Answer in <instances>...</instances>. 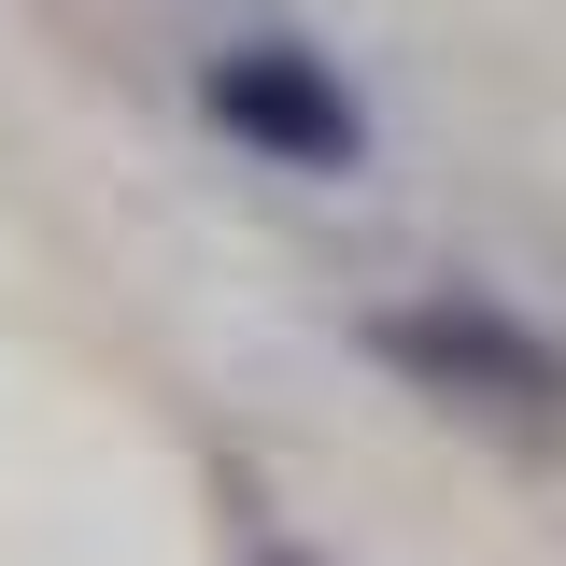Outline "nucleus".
I'll list each match as a JSON object with an SVG mask.
<instances>
[{"instance_id":"1","label":"nucleus","mask_w":566,"mask_h":566,"mask_svg":"<svg viewBox=\"0 0 566 566\" xmlns=\"http://www.w3.org/2000/svg\"><path fill=\"white\" fill-rule=\"evenodd\" d=\"M354 340L382 354L411 397H439V411L566 424V340H553V326H524V312L482 297V283H424V297H397V312H368Z\"/></svg>"},{"instance_id":"2","label":"nucleus","mask_w":566,"mask_h":566,"mask_svg":"<svg viewBox=\"0 0 566 566\" xmlns=\"http://www.w3.org/2000/svg\"><path fill=\"white\" fill-rule=\"evenodd\" d=\"M199 99H212V128L227 142H255L270 170H312V185H340L354 156H368V114H354V85L312 43H227V57L199 71Z\"/></svg>"},{"instance_id":"3","label":"nucleus","mask_w":566,"mask_h":566,"mask_svg":"<svg viewBox=\"0 0 566 566\" xmlns=\"http://www.w3.org/2000/svg\"><path fill=\"white\" fill-rule=\"evenodd\" d=\"M255 566H326V553H297V538H255Z\"/></svg>"}]
</instances>
